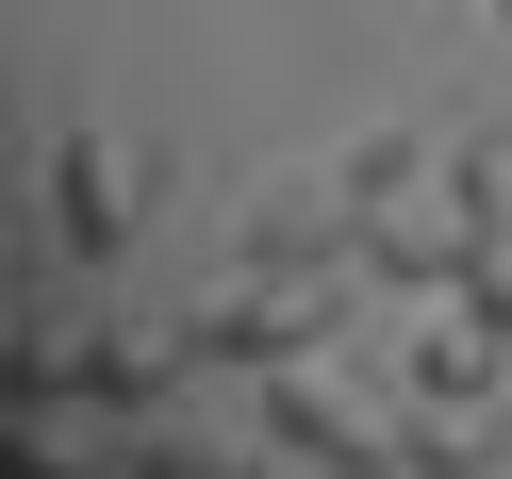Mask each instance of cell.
<instances>
[{
  "label": "cell",
  "mask_w": 512,
  "mask_h": 479,
  "mask_svg": "<svg viewBox=\"0 0 512 479\" xmlns=\"http://www.w3.org/2000/svg\"><path fill=\"white\" fill-rule=\"evenodd\" d=\"M347 281L364 265H199V298H182V331H199V364H298V347L347 331Z\"/></svg>",
  "instance_id": "cell-1"
},
{
  "label": "cell",
  "mask_w": 512,
  "mask_h": 479,
  "mask_svg": "<svg viewBox=\"0 0 512 479\" xmlns=\"http://www.w3.org/2000/svg\"><path fill=\"white\" fill-rule=\"evenodd\" d=\"M248 413H265V446L298 479H397V413L364 397V380H331V347H298V364L248 380Z\"/></svg>",
  "instance_id": "cell-2"
},
{
  "label": "cell",
  "mask_w": 512,
  "mask_h": 479,
  "mask_svg": "<svg viewBox=\"0 0 512 479\" xmlns=\"http://www.w3.org/2000/svg\"><path fill=\"white\" fill-rule=\"evenodd\" d=\"M50 248H83V265H116L133 248V215H149V149L133 133H50Z\"/></svg>",
  "instance_id": "cell-3"
},
{
  "label": "cell",
  "mask_w": 512,
  "mask_h": 479,
  "mask_svg": "<svg viewBox=\"0 0 512 479\" xmlns=\"http://www.w3.org/2000/svg\"><path fill=\"white\" fill-rule=\"evenodd\" d=\"M446 215H463L479 248L512 232V133H446Z\"/></svg>",
  "instance_id": "cell-4"
},
{
  "label": "cell",
  "mask_w": 512,
  "mask_h": 479,
  "mask_svg": "<svg viewBox=\"0 0 512 479\" xmlns=\"http://www.w3.org/2000/svg\"><path fill=\"white\" fill-rule=\"evenodd\" d=\"M116 479H248V446H199V430H149V413H133V463H116Z\"/></svg>",
  "instance_id": "cell-5"
},
{
  "label": "cell",
  "mask_w": 512,
  "mask_h": 479,
  "mask_svg": "<svg viewBox=\"0 0 512 479\" xmlns=\"http://www.w3.org/2000/svg\"><path fill=\"white\" fill-rule=\"evenodd\" d=\"M446 298H463V314H496V331H512V232H496V248H479V265H463V281H446Z\"/></svg>",
  "instance_id": "cell-6"
},
{
  "label": "cell",
  "mask_w": 512,
  "mask_h": 479,
  "mask_svg": "<svg viewBox=\"0 0 512 479\" xmlns=\"http://www.w3.org/2000/svg\"><path fill=\"white\" fill-rule=\"evenodd\" d=\"M0 364H17V265H0Z\"/></svg>",
  "instance_id": "cell-7"
},
{
  "label": "cell",
  "mask_w": 512,
  "mask_h": 479,
  "mask_svg": "<svg viewBox=\"0 0 512 479\" xmlns=\"http://www.w3.org/2000/svg\"><path fill=\"white\" fill-rule=\"evenodd\" d=\"M479 17H496V34H512V0H479Z\"/></svg>",
  "instance_id": "cell-8"
}]
</instances>
